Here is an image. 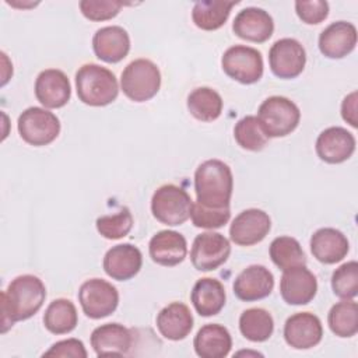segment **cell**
<instances>
[{
	"label": "cell",
	"mask_w": 358,
	"mask_h": 358,
	"mask_svg": "<svg viewBox=\"0 0 358 358\" xmlns=\"http://www.w3.org/2000/svg\"><path fill=\"white\" fill-rule=\"evenodd\" d=\"M143 266V255L140 249L131 243H120L112 246L103 256L105 273L117 281L133 278Z\"/></svg>",
	"instance_id": "d6986e66"
},
{
	"label": "cell",
	"mask_w": 358,
	"mask_h": 358,
	"mask_svg": "<svg viewBox=\"0 0 358 358\" xmlns=\"http://www.w3.org/2000/svg\"><path fill=\"white\" fill-rule=\"evenodd\" d=\"M157 329L168 340L179 341L189 336L193 329L190 309L182 302H172L157 315Z\"/></svg>",
	"instance_id": "d4e9b609"
},
{
	"label": "cell",
	"mask_w": 358,
	"mask_h": 358,
	"mask_svg": "<svg viewBox=\"0 0 358 358\" xmlns=\"http://www.w3.org/2000/svg\"><path fill=\"white\" fill-rule=\"evenodd\" d=\"M357 45V28L347 21H336L319 35V50L329 59H343Z\"/></svg>",
	"instance_id": "44dd1931"
},
{
	"label": "cell",
	"mask_w": 358,
	"mask_h": 358,
	"mask_svg": "<svg viewBox=\"0 0 358 358\" xmlns=\"http://www.w3.org/2000/svg\"><path fill=\"white\" fill-rule=\"evenodd\" d=\"M232 190V171L224 161L207 159L197 166L194 192L199 204L210 208L229 207Z\"/></svg>",
	"instance_id": "7a4b0ae2"
},
{
	"label": "cell",
	"mask_w": 358,
	"mask_h": 358,
	"mask_svg": "<svg viewBox=\"0 0 358 358\" xmlns=\"http://www.w3.org/2000/svg\"><path fill=\"white\" fill-rule=\"evenodd\" d=\"M331 288L341 299H352L358 294V263L347 262L331 274Z\"/></svg>",
	"instance_id": "e575fe53"
},
{
	"label": "cell",
	"mask_w": 358,
	"mask_h": 358,
	"mask_svg": "<svg viewBox=\"0 0 358 358\" xmlns=\"http://www.w3.org/2000/svg\"><path fill=\"white\" fill-rule=\"evenodd\" d=\"M123 94L134 102H145L157 95L161 87V73L158 66L148 59L130 62L120 77Z\"/></svg>",
	"instance_id": "5b68a950"
},
{
	"label": "cell",
	"mask_w": 358,
	"mask_h": 358,
	"mask_svg": "<svg viewBox=\"0 0 358 358\" xmlns=\"http://www.w3.org/2000/svg\"><path fill=\"white\" fill-rule=\"evenodd\" d=\"M238 1L227 0H201L193 6L192 20L194 25L203 31H215L221 28Z\"/></svg>",
	"instance_id": "83f0119b"
},
{
	"label": "cell",
	"mask_w": 358,
	"mask_h": 358,
	"mask_svg": "<svg viewBox=\"0 0 358 358\" xmlns=\"http://www.w3.org/2000/svg\"><path fill=\"white\" fill-rule=\"evenodd\" d=\"M190 218H192L193 225L197 228H206V229L221 228L229 221L231 210H229V207L210 208V207H204L196 201V203H193Z\"/></svg>",
	"instance_id": "8d00e7d4"
},
{
	"label": "cell",
	"mask_w": 358,
	"mask_h": 358,
	"mask_svg": "<svg viewBox=\"0 0 358 358\" xmlns=\"http://www.w3.org/2000/svg\"><path fill=\"white\" fill-rule=\"evenodd\" d=\"M316 154L327 164H341L355 151V137L347 129L331 126L316 138Z\"/></svg>",
	"instance_id": "2e32d148"
},
{
	"label": "cell",
	"mask_w": 358,
	"mask_h": 358,
	"mask_svg": "<svg viewBox=\"0 0 358 358\" xmlns=\"http://www.w3.org/2000/svg\"><path fill=\"white\" fill-rule=\"evenodd\" d=\"M43 357H73V358H87V350L84 343L78 338H67L55 343Z\"/></svg>",
	"instance_id": "ab89813d"
},
{
	"label": "cell",
	"mask_w": 358,
	"mask_h": 358,
	"mask_svg": "<svg viewBox=\"0 0 358 358\" xmlns=\"http://www.w3.org/2000/svg\"><path fill=\"white\" fill-rule=\"evenodd\" d=\"M192 303L200 316L218 315L225 305V288L220 280L204 277L196 281L190 294Z\"/></svg>",
	"instance_id": "4316f807"
},
{
	"label": "cell",
	"mask_w": 358,
	"mask_h": 358,
	"mask_svg": "<svg viewBox=\"0 0 358 358\" xmlns=\"http://www.w3.org/2000/svg\"><path fill=\"white\" fill-rule=\"evenodd\" d=\"M123 3L113 0H81L80 10L91 21H106L117 15Z\"/></svg>",
	"instance_id": "74e56055"
},
{
	"label": "cell",
	"mask_w": 358,
	"mask_h": 358,
	"mask_svg": "<svg viewBox=\"0 0 358 358\" xmlns=\"http://www.w3.org/2000/svg\"><path fill=\"white\" fill-rule=\"evenodd\" d=\"M46 288L42 280L32 274H22L11 280L1 292V333H6L15 322L32 317L43 305Z\"/></svg>",
	"instance_id": "6da1fadb"
},
{
	"label": "cell",
	"mask_w": 358,
	"mask_h": 358,
	"mask_svg": "<svg viewBox=\"0 0 358 358\" xmlns=\"http://www.w3.org/2000/svg\"><path fill=\"white\" fill-rule=\"evenodd\" d=\"M221 95L210 87L194 88L187 96V109L193 117L201 122H213L222 112Z\"/></svg>",
	"instance_id": "f546056e"
},
{
	"label": "cell",
	"mask_w": 358,
	"mask_h": 358,
	"mask_svg": "<svg viewBox=\"0 0 358 358\" xmlns=\"http://www.w3.org/2000/svg\"><path fill=\"white\" fill-rule=\"evenodd\" d=\"M76 88L81 102L90 106H106L119 94L116 76L95 63L83 64L76 73Z\"/></svg>",
	"instance_id": "3957f363"
},
{
	"label": "cell",
	"mask_w": 358,
	"mask_h": 358,
	"mask_svg": "<svg viewBox=\"0 0 358 358\" xmlns=\"http://www.w3.org/2000/svg\"><path fill=\"white\" fill-rule=\"evenodd\" d=\"M77 323V309L74 303L66 298L53 299L43 315V324L53 334H67L76 329Z\"/></svg>",
	"instance_id": "f1b7e54d"
},
{
	"label": "cell",
	"mask_w": 358,
	"mask_h": 358,
	"mask_svg": "<svg viewBox=\"0 0 358 358\" xmlns=\"http://www.w3.org/2000/svg\"><path fill=\"white\" fill-rule=\"evenodd\" d=\"M239 330L249 341H266L271 337L274 330L273 316L263 308L246 309L239 317Z\"/></svg>",
	"instance_id": "4dcf8cb0"
},
{
	"label": "cell",
	"mask_w": 358,
	"mask_h": 358,
	"mask_svg": "<svg viewBox=\"0 0 358 358\" xmlns=\"http://www.w3.org/2000/svg\"><path fill=\"white\" fill-rule=\"evenodd\" d=\"M231 255L229 241L218 232H203L193 241L190 260L196 270L211 271L224 264Z\"/></svg>",
	"instance_id": "30bf717a"
},
{
	"label": "cell",
	"mask_w": 358,
	"mask_h": 358,
	"mask_svg": "<svg viewBox=\"0 0 358 358\" xmlns=\"http://www.w3.org/2000/svg\"><path fill=\"white\" fill-rule=\"evenodd\" d=\"M357 91H352L351 94H348L341 103V116L343 119L350 123L352 127L358 126L357 122Z\"/></svg>",
	"instance_id": "60d3db41"
},
{
	"label": "cell",
	"mask_w": 358,
	"mask_h": 358,
	"mask_svg": "<svg viewBox=\"0 0 358 358\" xmlns=\"http://www.w3.org/2000/svg\"><path fill=\"white\" fill-rule=\"evenodd\" d=\"M232 29L241 39L263 43L273 35L274 21L266 10L259 7H246L234 18Z\"/></svg>",
	"instance_id": "ac0fdd59"
},
{
	"label": "cell",
	"mask_w": 358,
	"mask_h": 358,
	"mask_svg": "<svg viewBox=\"0 0 358 358\" xmlns=\"http://www.w3.org/2000/svg\"><path fill=\"white\" fill-rule=\"evenodd\" d=\"M268 253L273 263L282 271L306 264L305 252L299 242L292 236H277L273 239Z\"/></svg>",
	"instance_id": "d6a6232c"
},
{
	"label": "cell",
	"mask_w": 358,
	"mask_h": 358,
	"mask_svg": "<svg viewBox=\"0 0 358 358\" xmlns=\"http://www.w3.org/2000/svg\"><path fill=\"white\" fill-rule=\"evenodd\" d=\"M271 228L268 214L259 208H248L239 213L231 227V241L239 246H252L262 242Z\"/></svg>",
	"instance_id": "7c38bea8"
},
{
	"label": "cell",
	"mask_w": 358,
	"mask_h": 358,
	"mask_svg": "<svg viewBox=\"0 0 358 358\" xmlns=\"http://www.w3.org/2000/svg\"><path fill=\"white\" fill-rule=\"evenodd\" d=\"M232 288L235 296L241 301H259L271 294L274 288V275L267 267L252 264L236 275Z\"/></svg>",
	"instance_id": "5bb4252c"
},
{
	"label": "cell",
	"mask_w": 358,
	"mask_h": 358,
	"mask_svg": "<svg viewBox=\"0 0 358 358\" xmlns=\"http://www.w3.org/2000/svg\"><path fill=\"white\" fill-rule=\"evenodd\" d=\"M17 129L25 143L42 147L56 140L60 133V120L45 108L31 106L18 116Z\"/></svg>",
	"instance_id": "52a82bcc"
},
{
	"label": "cell",
	"mask_w": 358,
	"mask_h": 358,
	"mask_svg": "<svg viewBox=\"0 0 358 358\" xmlns=\"http://www.w3.org/2000/svg\"><path fill=\"white\" fill-rule=\"evenodd\" d=\"M350 250L347 236L336 228H320L310 236V252L323 264L341 262Z\"/></svg>",
	"instance_id": "cb8c5ba5"
},
{
	"label": "cell",
	"mask_w": 358,
	"mask_h": 358,
	"mask_svg": "<svg viewBox=\"0 0 358 358\" xmlns=\"http://www.w3.org/2000/svg\"><path fill=\"white\" fill-rule=\"evenodd\" d=\"M35 96L45 108L57 109L64 106L71 96V85L67 76L57 69L41 71L35 80Z\"/></svg>",
	"instance_id": "e0dca14e"
},
{
	"label": "cell",
	"mask_w": 358,
	"mask_h": 358,
	"mask_svg": "<svg viewBox=\"0 0 358 358\" xmlns=\"http://www.w3.org/2000/svg\"><path fill=\"white\" fill-rule=\"evenodd\" d=\"M148 252L154 263L165 267H173L185 260L187 255V242L182 234L164 229L151 238Z\"/></svg>",
	"instance_id": "603a6c76"
},
{
	"label": "cell",
	"mask_w": 358,
	"mask_h": 358,
	"mask_svg": "<svg viewBox=\"0 0 358 358\" xmlns=\"http://www.w3.org/2000/svg\"><path fill=\"white\" fill-rule=\"evenodd\" d=\"M330 330L343 338L352 337L358 331V305L352 299H344L331 306L327 315Z\"/></svg>",
	"instance_id": "1f68e13d"
},
{
	"label": "cell",
	"mask_w": 358,
	"mask_h": 358,
	"mask_svg": "<svg viewBox=\"0 0 358 358\" xmlns=\"http://www.w3.org/2000/svg\"><path fill=\"white\" fill-rule=\"evenodd\" d=\"M268 63L273 74L282 80L298 77L306 64V52L294 38H282L273 43L268 52Z\"/></svg>",
	"instance_id": "8fae6325"
},
{
	"label": "cell",
	"mask_w": 358,
	"mask_h": 358,
	"mask_svg": "<svg viewBox=\"0 0 358 358\" xmlns=\"http://www.w3.org/2000/svg\"><path fill=\"white\" fill-rule=\"evenodd\" d=\"M78 301L83 312L90 319H102L116 310L119 292L110 282L102 278H91L81 284L78 289Z\"/></svg>",
	"instance_id": "9c48e42d"
},
{
	"label": "cell",
	"mask_w": 358,
	"mask_h": 358,
	"mask_svg": "<svg viewBox=\"0 0 358 358\" xmlns=\"http://www.w3.org/2000/svg\"><path fill=\"white\" fill-rule=\"evenodd\" d=\"M295 11L305 24H320L329 15V3L324 0H298Z\"/></svg>",
	"instance_id": "f35d334b"
},
{
	"label": "cell",
	"mask_w": 358,
	"mask_h": 358,
	"mask_svg": "<svg viewBox=\"0 0 358 358\" xmlns=\"http://www.w3.org/2000/svg\"><path fill=\"white\" fill-rule=\"evenodd\" d=\"M193 201L189 193L176 185L158 187L151 199V213L161 224L176 227L190 218Z\"/></svg>",
	"instance_id": "8992f818"
},
{
	"label": "cell",
	"mask_w": 358,
	"mask_h": 358,
	"mask_svg": "<svg viewBox=\"0 0 358 358\" xmlns=\"http://www.w3.org/2000/svg\"><path fill=\"white\" fill-rule=\"evenodd\" d=\"M131 227L133 215L127 207L120 208L116 214L102 215L96 220V229L106 239H120L131 231Z\"/></svg>",
	"instance_id": "d590c367"
},
{
	"label": "cell",
	"mask_w": 358,
	"mask_h": 358,
	"mask_svg": "<svg viewBox=\"0 0 358 358\" xmlns=\"http://www.w3.org/2000/svg\"><path fill=\"white\" fill-rule=\"evenodd\" d=\"M234 137L238 145L248 151H260L266 147L268 137L262 129L256 116L242 117L234 127Z\"/></svg>",
	"instance_id": "836d02e7"
},
{
	"label": "cell",
	"mask_w": 358,
	"mask_h": 358,
	"mask_svg": "<svg viewBox=\"0 0 358 358\" xmlns=\"http://www.w3.org/2000/svg\"><path fill=\"white\" fill-rule=\"evenodd\" d=\"M221 66L228 77L241 84L257 83L263 76L262 53L245 45L228 48L221 57Z\"/></svg>",
	"instance_id": "ba28073f"
},
{
	"label": "cell",
	"mask_w": 358,
	"mask_h": 358,
	"mask_svg": "<svg viewBox=\"0 0 358 358\" xmlns=\"http://www.w3.org/2000/svg\"><path fill=\"white\" fill-rule=\"evenodd\" d=\"M317 292V280L305 266L288 268L280 281V294L289 305H306Z\"/></svg>",
	"instance_id": "9a60e30c"
},
{
	"label": "cell",
	"mask_w": 358,
	"mask_h": 358,
	"mask_svg": "<svg viewBox=\"0 0 358 358\" xmlns=\"http://www.w3.org/2000/svg\"><path fill=\"white\" fill-rule=\"evenodd\" d=\"M193 347L201 358H224L232 348V337L222 324L208 323L194 336Z\"/></svg>",
	"instance_id": "484cf974"
},
{
	"label": "cell",
	"mask_w": 358,
	"mask_h": 358,
	"mask_svg": "<svg viewBox=\"0 0 358 358\" xmlns=\"http://www.w3.org/2000/svg\"><path fill=\"white\" fill-rule=\"evenodd\" d=\"M256 117L267 137H285L299 124L301 110L289 98L274 95L262 102Z\"/></svg>",
	"instance_id": "277c9868"
},
{
	"label": "cell",
	"mask_w": 358,
	"mask_h": 358,
	"mask_svg": "<svg viewBox=\"0 0 358 358\" xmlns=\"http://www.w3.org/2000/svg\"><path fill=\"white\" fill-rule=\"evenodd\" d=\"M322 322L310 312H299L285 320L284 338L285 343L295 350L313 348L322 341Z\"/></svg>",
	"instance_id": "4fadbf2b"
},
{
	"label": "cell",
	"mask_w": 358,
	"mask_h": 358,
	"mask_svg": "<svg viewBox=\"0 0 358 358\" xmlns=\"http://www.w3.org/2000/svg\"><path fill=\"white\" fill-rule=\"evenodd\" d=\"M91 347L98 357L126 355L133 347L131 330L120 323L101 324L91 333Z\"/></svg>",
	"instance_id": "ffe728a7"
},
{
	"label": "cell",
	"mask_w": 358,
	"mask_h": 358,
	"mask_svg": "<svg viewBox=\"0 0 358 358\" xmlns=\"http://www.w3.org/2000/svg\"><path fill=\"white\" fill-rule=\"evenodd\" d=\"M92 49L95 56L106 63L123 60L130 50V36L119 25L99 28L92 36Z\"/></svg>",
	"instance_id": "7402d4cb"
}]
</instances>
